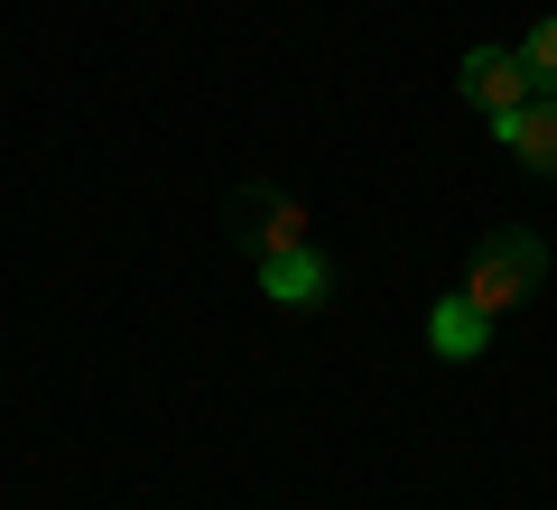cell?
<instances>
[{"label":"cell","instance_id":"cell-6","mask_svg":"<svg viewBox=\"0 0 557 510\" xmlns=\"http://www.w3.org/2000/svg\"><path fill=\"white\" fill-rule=\"evenodd\" d=\"M483 344H493V315L474 307V297H437V307H428V353H446V362H474Z\"/></svg>","mask_w":557,"mask_h":510},{"label":"cell","instance_id":"cell-1","mask_svg":"<svg viewBox=\"0 0 557 510\" xmlns=\"http://www.w3.org/2000/svg\"><path fill=\"white\" fill-rule=\"evenodd\" d=\"M539 278H548V241H539V233H493L474 251V270H465V297L502 325L520 297H539Z\"/></svg>","mask_w":557,"mask_h":510},{"label":"cell","instance_id":"cell-7","mask_svg":"<svg viewBox=\"0 0 557 510\" xmlns=\"http://www.w3.org/2000/svg\"><path fill=\"white\" fill-rule=\"evenodd\" d=\"M520 65H530V84H539V94H557V20H539L530 38H520Z\"/></svg>","mask_w":557,"mask_h":510},{"label":"cell","instance_id":"cell-4","mask_svg":"<svg viewBox=\"0 0 557 510\" xmlns=\"http://www.w3.org/2000/svg\"><path fill=\"white\" fill-rule=\"evenodd\" d=\"M242 241H251V260H278V251H298L307 241V204L298 196H242Z\"/></svg>","mask_w":557,"mask_h":510},{"label":"cell","instance_id":"cell-2","mask_svg":"<svg viewBox=\"0 0 557 510\" xmlns=\"http://www.w3.org/2000/svg\"><path fill=\"white\" fill-rule=\"evenodd\" d=\"M456 84H465V102H474L483 121H511L520 102L539 94V84H530V65H520V47H474Z\"/></svg>","mask_w":557,"mask_h":510},{"label":"cell","instance_id":"cell-3","mask_svg":"<svg viewBox=\"0 0 557 510\" xmlns=\"http://www.w3.org/2000/svg\"><path fill=\"white\" fill-rule=\"evenodd\" d=\"M260 297L270 307H288V315H307V307H325L335 297V270H325V251H278V260H260Z\"/></svg>","mask_w":557,"mask_h":510},{"label":"cell","instance_id":"cell-5","mask_svg":"<svg viewBox=\"0 0 557 510\" xmlns=\"http://www.w3.org/2000/svg\"><path fill=\"white\" fill-rule=\"evenodd\" d=\"M493 130H502V149H511L530 177H557V94H530L511 121H493Z\"/></svg>","mask_w":557,"mask_h":510}]
</instances>
